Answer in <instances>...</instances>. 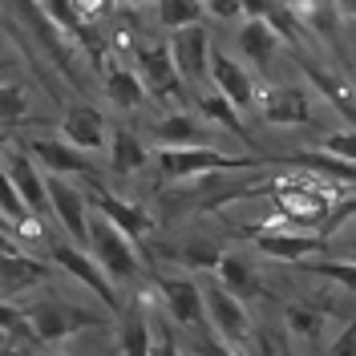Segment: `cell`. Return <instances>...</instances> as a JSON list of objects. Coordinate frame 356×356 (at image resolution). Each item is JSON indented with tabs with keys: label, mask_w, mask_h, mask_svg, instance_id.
Returning a JSON list of instances; mask_svg holds the SVG:
<instances>
[{
	"label": "cell",
	"mask_w": 356,
	"mask_h": 356,
	"mask_svg": "<svg viewBox=\"0 0 356 356\" xmlns=\"http://www.w3.org/2000/svg\"><path fill=\"white\" fill-rule=\"evenodd\" d=\"M215 280H219V284L231 291L235 300H243V304H251V300H264V296H267L264 275H259V271H255V264H251L247 255H239V251H222L219 264H215Z\"/></svg>",
	"instance_id": "15"
},
{
	"label": "cell",
	"mask_w": 356,
	"mask_h": 356,
	"mask_svg": "<svg viewBox=\"0 0 356 356\" xmlns=\"http://www.w3.org/2000/svg\"><path fill=\"white\" fill-rule=\"evenodd\" d=\"M348 259H356V247H348Z\"/></svg>",
	"instance_id": "45"
},
{
	"label": "cell",
	"mask_w": 356,
	"mask_h": 356,
	"mask_svg": "<svg viewBox=\"0 0 356 356\" xmlns=\"http://www.w3.org/2000/svg\"><path fill=\"white\" fill-rule=\"evenodd\" d=\"M328 154L344 158V162H356V130H340V134H328V142L320 146Z\"/></svg>",
	"instance_id": "37"
},
{
	"label": "cell",
	"mask_w": 356,
	"mask_h": 356,
	"mask_svg": "<svg viewBox=\"0 0 356 356\" xmlns=\"http://www.w3.org/2000/svg\"><path fill=\"white\" fill-rule=\"evenodd\" d=\"M280 33H275V24L267 21V17H247L243 29H239V53H243L247 65L255 69H267L275 61V53H280Z\"/></svg>",
	"instance_id": "20"
},
{
	"label": "cell",
	"mask_w": 356,
	"mask_h": 356,
	"mask_svg": "<svg viewBox=\"0 0 356 356\" xmlns=\"http://www.w3.org/2000/svg\"><path fill=\"white\" fill-rule=\"evenodd\" d=\"M29 154L37 166H44L49 175H93V162L86 158V150H77V146H69L65 138L57 142V138H37V142H29Z\"/></svg>",
	"instance_id": "17"
},
{
	"label": "cell",
	"mask_w": 356,
	"mask_h": 356,
	"mask_svg": "<svg viewBox=\"0 0 356 356\" xmlns=\"http://www.w3.org/2000/svg\"><path fill=\"white\" fill-rule=\"evenodd\" d=\"M29 113H33L29 93H24L21 86H13V81H4V77H0V126H4V130H13V126H21Z\"/></svg>",
	"instance_id": "31"
},
{
	"label": "cell",
	"mask_w": 356,
	"mask_h": 356,
	"mask_svg": "<svg viewBox=\"0 0 356 356\" xmlns=\"http://www.w3.org/2000/svg\"><path fill=\"white\" fill-rule=\"evenodd\" d=\"M44 275H49V267L37 264V259H29L24 251H17V247H4V251H0V296H4V300L37 288Z\"/></svg>",
	"instance_id": "19"
},
{
	"label": "cell",
	"mask_w": 356,
	"mask_h": 356,
	"mask_svg": "<svg viewBox=\"0 0 356 356\" xmlns=\"http://www.w3.org/2000/svg\"><path fill=\"white\" fill-rule=\"evenodd\" d=\"M304 77H308L312 86L320 89V93H324V102H328V106H332V110L344 118V122H353V126H356V97H353V89L344 86L332 69H324L320 61L304 57Z\"/></svg>",
	"instance_id": "22"
},
{
	"label": "cell",
	"mask_w": 356,
	"mask_h": 356,
	"mask_svg": "<svg viewBox=\"0 0 356 356\" xmlns=\"http://www.w3.org/2000/svg\"><path fill=\"white\" fill-rule=\"evenodd\" d=\"M336 13L348 17V21H356V0H336Z\"/></svg>",
	"instance_id": "41"
},
{
	"label": "cell",
	"mask_w": 356,
	"mask_h": 356,
	"mask_svg": "<svg viewBox=\"0 0 356 356\" xmlns=\"http://www.w3.org/2000/svg\"><path fill=\"white\" fill-rule=\"evenodd\" d=\"M61 138L69 146L93 154V150H102L110 142V126H106L102 110H93V106H69L65 118H61Z\"/></svg>",
	"instance_id": "16"
},
{
	"label": "cell",
	"mask_w": 356,
	"mask_h": 356,
	"mask_svg": "<svg viewBox=\"0 0 356 356\" xmlns=\"http://www.w3.org/2000/svg\"><path fill=\"white\" fill-rule=\"evenodd\" d=\"M0 356H17V353H13V348H8V344H4V348H0Z\"/></svg>",
	"instance_id": "44"
},
{
	"label": "cell",
	"mask_w": 356,
	"mask_h": 356,
	"mask_svg": "<svg viewBox=\"0 0 356 356\" xmlns=\"http://www.w3.org/2000/svg\"><path fill=\"white\" fill-rule=\"evenodd\" d=\"M89 202H93V211H97V215H106L118 231H126L134 243H142V239L154 231V219H150V211H146V207L118 199V195H113V191H106V186H97V191L89 195Z\"/></svg>",
	"instance_id": "13"
},
{
	"label": "cell",
	"mask_w": 356,
	"mask_h": 356,
	"mask_svg": "<svg viewBox=\"0 0 356 356\" xmlns=\"http://www.w3.org/2000/svg\"><path fill=\"white\" fill-rule=\"evenodd\" d=\"M146 162H150V154H146V146H142L138 134L134 130H110V166H113V175H138Z\"/></svg>",
	"instance_id": "25"
},
{
	"label": "cell",
	"mask_w": 356,
	"mask_h": 356,
	"mask_svg": "<svg viewBox=\"0 0 356 356\" xmlns=\"http://www.w3.org/2000/svg\"><path fill=\"white\" fill-rule=\"evenodd\" d=\"M4 142H8V130H4V126H0V146H4Z\"/></svg>",
	"instance_id": "43"
},
{
	"label": "cell",
	"mask_w": 356,
	"mask_h": 356,
	"mask_svg": "<svg viewBox=\"0 0 356 356\" xmlns=\"http://www.w3.org/2000/svg\"><path fill=\"white\" fill-rule=\"evenodd\" d=\"M0 211L17 222V227H24V222L33 219V211L24 207V199H21V191H17V182H13V175L4 170V154H0Z\"/></svg>",
	"instance_id": "32"
},
{
	"label": "cell",
	"mask_w": 356,
	"mask_h": 356,
	"mask_svg": "<svg viewBox=\"0 0 356 356\" xmlns=\"http://www.w3.org/2000/svg\"><path fill=\"white\" fill-rule=\"evenodd\" d=\"M150 356H182V353H178V344L170 340V336H162V340H154V348H150Z\"/></svg>",
	"instance_id": "40"
},
{
	"label": "cell",
	"mask_w": 356,
	"mask_h": 356,
	"mask_svg": "<svg viewBox=\"0 0 356 356\" xmlns=\"http://www.w3.org/2000/svg\"><path fill=\"white\" fill-rule=\"evenodd\" d=\"M44 186H49V211H53V219L61 222V231H65L73 243L86 247L89 243V202H86V195H81L65 175H49Z\"/></svg>",
	"instance_id": "7"
},
{
	"label": "cell",
	"mask_w": 356,
	"mask_h": 356,
	"mask_svg": "<svg viewBox=\"0 0 356 356\" xmlns=\"http://www.w3.org/2000/svg\"><path fill=\"white\" fill-rule=\"evenodd\" d=\"M134 65L142 73V81L150 93L158 97H182V77H178L175 69V57H170V49L166 44H134Z\"/></svg>",
	"instance_id": "10"
},
{
	"label": "cell",
	"mask_w": 356,
	"mask_h": 356,
	"mask_svg": "<svg viewBox=\"0 0 356 356\" xmlns=\"http://www.w3.org/2000/svg\"><path fill=\"white\" fill-rule=\"evenodd\" d=\"M158 146H211L207 138L211 134L202 130L199 118H191V113H166L162 122H158Z\"/></svg>",
	"instance_id": "24"
},
{
	"label": "cell",
	"mask_w": 356,
	"mask_h": 356,
	"mask_svg": "<svg viewBox=\"0 0 356 356\" xmlns=\"http://www.w3.org/2000/svg\"><path fill=\"white\" fill-rule=\"evenodd\" d=\"M255 247L264 251L267 259H275V264H300V259H312V255L328 251V239L288 227V231H255Z\"/></svg>",
	"instance_id": "11"
},
{
	"label": "cell",
	"mask_w": 356,
	"mask_h": 356,
	"mask_svg": "<svg viewBox=\"0 0 356 356\" xmlns=\"http://www.w3.org/2000/svg\"><path fill=\"white\" fill-rule=\"evenodd\" d=\"M199 102V113L202 118H211V122H219V126H227V130L235 134V138H243V142H251V134L243 130V118H239V110L222 97L219 89H211V93H199L195 97Z\"/></svg>",
	"instance_id": "27"
},
{
	"label": "cell",
	"mask_w": 356,
	"mask_h": 356,
	"mask_svg": "<svg viewBox=\"0 0 356 356\" xmlns=\"http://www.w3.org/2000/svg\"><path fill=\"white\" fill-rule=\"evenodd\" d=\"M275 166H291V170H312L320 178H340V182H356V162L328 154V150H296V154L271 158Z\"/></svg>",
	"instance_id": "21"
},
{
	"label": "cell",
	"mask_w": 356,
	"mask_h": 356,
	"mask_svg": "<svg viewBox=\"0 0 356 356\" xmlns=\"http://www.w3.org/2000/svg\"><path fill=\"white\" fill-rule=\"evenodd\" d=\"M89 251L102 264V271L110 275L113 284H130L142 275V255L126 231H118L106 215H89Z\"/></svg>",
	"instance_id": "3"
},
{
	"label": "cell",
	"mask_w": 356,
	"mask_h": 356,
	"mask_svg": "<svg viewBox=\"0 0 356 356\" xmlns=\"http://www.w3.org/2000/svg\"><path fill=\"white\" fill-rule=\"evenodd\" d=\"M328 356H356V316L344 324V332L332 340V348H328Z\"/></svg>",
	"instance_id": "39"
},
{
	"label": "cell",
	"mask_w": 356,
	"mask_h": 356,
	"mask_svg": "<svg viewBox=\"0 0 356 356\" xmlns=\"http://www.w3.org/2000/svg\"><path fill=\"white\" fill-rule=\"evenodd\" d=\"M219 247L215 243H191V247H182V251H178V259H182V264H191V267H215L219 264Z\"/></svg>",
	"instance_id": "34"
},
{
	"label": "cell",
	"mask_w": 356,
	"mask_h": 356,
	"mask_svg": "<svg viewBox=\"0 0 356 356\" xmlns=\"http://www.w3.org/2000/svg\"><path fill=\"white\" fill-rule=\"evenodd\" d=\"M296 267H304L308 275L332 280L344 291H356V259H300Z\"/></svg>",
	"instance_id": "28"
},
{
	"label": "cell",
	"mask_w": 356,
	"mask_h": 356,
	"mask_svg": "<svg viewBox=\"0 0 356 356\" xmlns=\"http://www.w3.org/2000/svg\"><path fill=\"white\" fill-rule=\"evenodd\" d=\"M267 126H308L312 122V97L304 86H271L259 102Z\"/></svg>",
	"instance_id": "14"
},
{
	"label": "cell",
	"mask_w": 356,
	"mask_h": 356,
	"mask_svg": "<svg viewBox=\"0 0 356 356\" xmlns=\"http://www.w3.org/2000/svg\"><path fill=\"white\" fill-rule=\"evenodd\" d=\"M146 81L138 69H126V65H110L106 69V97H110L118 110H138L146 102Z\"/></svg>",
	"instance_id": "23"
},
{
	"label": "cell",
	"mask_w": 356,
	"mask_h": 356,
	"mask_svg": "<svg viewBox=\"0 0 356 356\" xmlns=\"http://www.w3.org/2000/svg\"><path fill=\"white\" fill-rule=\"evenodd\" d=\"M126 8H142V4H150V0H122Z\"/></svg>",
	"instance_id": "42"
},
{
	"label": "cell",
	"mask_w": 356,
	"mask_h": 356,
	"mask_svg": "<svg viewBox=\"0 0 356 356\" xmlns=\"http://www.w3.org/2000/svg\"><path fill=\"white\" fill-rule=\"evenodd\" d=\"M255 166H264V158L222 154L215 146H162V154H158L162 182H182V178H202V175H235V170H255Z\"/></svg>",
	"instance_id": "2"
},
{
	"label": "cell",
	"mask_w": 356,
	"mask_h": 356,
	"mask_svg": "<svg viewBox=\"0 0 356 356\" xmlns=\"http://www.w3.org/2000/svg\"><path fill=\"white\" fill-rule=\"evenodd\" d=\"M0 336H21V340H37L33 336V324L21 308H13L4 296H0Z\"/></svg>",
	"instance_id": "33"
},
{
	"label": "cell",
	"mask_w": 356,
	"mask_h": 356,
	"mask_svg": "<svg viewBox=\"0 0 356 356\" xmlns=\"http://www.w3.org/2000/svg\"><path fill=\"white\" fill-rule=\"evenodd\" d=\"M202 8L219 21H239L243 17V0H202Z\"/></svg>",
	"instance_id": "38"
},
{
	"label": "cell",
	"mask_w": 356,
	"mask_h": 356,
	"mask_svg": "<svg viewBox=\"0 0 356 356\" xmlns=\"http://www.w3.org/2000/svg\"><path fill=\"white\" fill-rule=\"evenodd\" d=\"M284 320H288V328L300 340H320V332H324V308H316V304H288L284 308Z\"/></svg>",
	"instance_id": "30"
},
{
	"label": "cell",
	"mask_w": 356,
	"mask_h": 356,
	"mask_svg": "<svg viewBox=\"0 0 356 356\" xmlns=\"http://www.w3.org/2000/svg\"><path fill=\"white\" fill-rule=\"evenodd\" d=\"M267 191H271V199H275L280 222L291 227V231H312V235H316L320 219H324L336 207V199H340V195H332V186H324L320 175L316 178H280V182H271Z\"/></svg>",
	"instance_id": "1"
},
{
	"label": "cell",
	"mask_w": 356,
	"mask_h": 356,
	"mask_svg": "<svg viewBox=\"0 0 356 356\" xmlns=\"http://www.w3.org/2000/svg\"><path fill=\"white\" fill-rule=\"evenodd\" d=\"M49 259L61 267V271H69L77 284H86L93 296H102V304L110 312H122V300H118V284H113L110 275L102 271V264L93 259V251L81 243H69V239H57V243L49 247Z\"/></svg>",
	"instance_id": "4"
},
{
	"label": "cell",
	"mask_w": 356,
	"mask_h": 356,
	"mask_svg": "<svg viewBox=\"0 0 356 356\" xmlns=\"http://www.w3.org/2000/svg\"><path fill=\"white\" fill-rule=\"evenodd\" d=\"M199 356H243V348H231L227 340H219V336L211 332V324L207 328H199V348H195Z\"/></svg>",
	"instance_id": "36"
},
{
	"label": "cell",
	"mask_w": 356,
	"mask_h": 356,
	"mask_svg": "<svg viewBox=\"0 0 356 356\" xmlns=\"http://www.w3.org/2000/svg\"><path fill=\"white\" fill-rule=\"evenodd\" d=\"M199 284H202V296H207V324H211V332L219 336V340H227L231 348H243L247 332H251L243 300H235L215 275H202Z\"/></svg>",
	"instance_id": "5"
},
{
	"label": "cell",
	"mask_w": 356,
	"mask_h": 356,
	"mask_svg": "<svg viewBox=\"0 0 356 356\" xmlns=\"http://www.w3.org/2000/svg\"><path fill=\"white\" fill-rule=\"evenodd\" d=\"M4 170L13 175L24 207H29L33 215L49 211V186H44V175H41V166L33 162V154H24V150H4Z\"/></svg>",
	"instance_id": "18"
},
{
	"label": "cell",
	"mask_w": 356,
	"mask_h": 356,
	"mask_svg": "<svg viewBox=\"0 0 356 356\" xmlns=\"http://www.w3.org/2000/svg\"><path fill=\"white\" fill-rule=\"evenodd\" d=\"M24 316H29L33 336H37L41 344H57V340H65V336H73V332H81V328H93V324H97V316H93V312H81L77 304H65V300H57V296L37 300L33 308H24Z\"/></svg>",
	"instance_id": "6"
},
{
	"label": "cell",
	"mask_w": 356,
	"mask_h": 356,
	"mask_svg": "<svg viewBox=\"0 0 356 356\" xmlns=\"http://www.w3.org/2000/svg\"><path fill=\"white\" fill-rule=\"evenodd\" d=\"M211 86L219 89L239 113H247L255 106V81H251L247 65H239V61H235L231 53H222V49H211Z\"/></svg>",
	"instance_id": "12"
},
{
	"label": "cell",
	"mask_w": 356,
	"mask_h": 356,
	"mask_svg": "<svg viewBox=\"0 0 356 356\" xmlns=\"http://www.w3.org/2000/svg\"><path fill=\"white\" fill-rule=\"evenodd\" d=\"M211 33L202 24H186V29H175L170 37V57H175V69L186 86H199L211 77Z\"/></svg>",
	"instance_id": "8"
},
{
	"label": "cell",
	"mask_w": 356,
	"mask_h": 356,
	"mask_svg": "<svg viewBox=\"0 0 356 356\" xmlns=\"http://www.w3.org/2000/svg\"><path fill=\"white\" fill-rule=\"evenodd\" d=\"M158 4V21L162 29H186V24H202V0H154Z\"/></svg>",
	"instance_id": "29"
},
{
	"label": "cell",
	"mask_w": 356,
	"mask_h": 356,
	"mask_svg": "<svg viewBox=\"0 0 356 356\" xmlns=\"http://www.w3.org/2000/svg\"><path fill=\"white\" fill-rule=\"evenodd\" d=\"M122 324H118V348L122 356H150L154 348V336H150V324L138 308H122Z\"/></svg>",
	"instance_id": "26"
},
{
	"label": "cell",
	"mask_w": 356,
	"mask_h": 356,
	"mask_svg": "<svg viewBox=\"0 0 356 356\" xmlns=\"http://www.w3.org/2000/svg\"><path fill=\"white\" fill-rule=\"evenodd\" d=\"M158 291H162V304L170 312L178 328H207V296H202V284L191 280V275H166L158 280Z\"/></svg>",
	"instance_id": "9"
},
{
	"label": "cell",
	"mask_w": 356,
	"mask_h": 356,
	"mask_svg": "<svg viewBox=\"0 0 356 356\" xmlns=\"http://www.w3.org/2000/svg\"><path fill=\"white\" fill-rule=\"evenodd\" d=\"M255 353L259 356H296L291 340L284 332H259L255 336Z\"/></svg>",
	"instance_id": "35"
}]
</instances>
